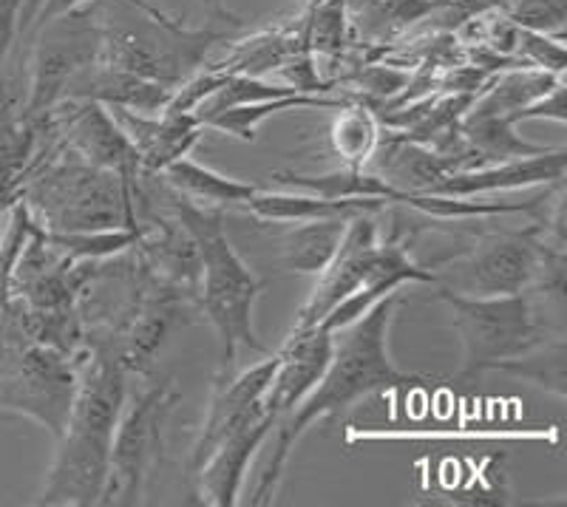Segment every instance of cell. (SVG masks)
Instances as JSON below:
<instances>
[{
	"mask_svg": "<svg viewBox=\"0 0 567 507\" xmlns=\"http://www.w3.org/2000/svg\"><path fill=\"white\" fill-rule=\"evenodd\" d=\"M278 425V420L270 412H265L261 417L250 420L247 425H241L239 431H233L230 437L213 451L205 459L199 470H196L190 479L196 485V496L199 501L213 507H233L239 505L241 488H245L247 470H250L252 456L261 445L270 439L272 428Z\"/></svg>",
	"mask_w": 567,
	"mask_h": 507,
	"instance_id": "obj_15",
	"label": "cell"
},
{
	"mask_svg": "<svg viewBox=\"0 0 567 507\" xmlns=\"http://www.w3.org/2000/svg\"><path fill=\"white\" fill-rule=\"evenodd\" d=\"M565 165L567 151L548 148L542 151V154L523 156V159L468 167V170H454V174L445 176L432 193H440V196H460V199H474V196H488V193L559 185V182H565Z\"/></svg>",
	"mask_w": 567,
	"mask_h": 507,
	"instance_id": "obj_17",
	"label": "cell"
},
{
	"mask_svg": "<svg viewBox=\"0 0 567 507\" xmlns=\"http://www.w3.org/2000/svg\"><path fill=\"white\" fill-rule=\"evenodd\" d=\"M276 354V372L261 397V408L281 423V417H287L327 372L332 358V332L321 327L290 332Z\"/></svg>",
	"mask_w": 567,
	"mask_h": 507,
	"instance_id": "obj_14",
	"label": "cell"
},
{
	"mask_svg": "<svg viewBox=\"0 0 567 507\" xmlns=\"http://www.w3.org/2000/svg\"><path fill=\"white\" fill-rule=\"evenodd\" d=\"M18 9H20V0H0V14L18 12Z\"/></svg>",
	"mask_w": 567,
	"mask_h": 507,
	"instance_id": "obj_34",
	"label": "cell"
},
{
	"mask_svg": "<svg viewBox=\"0 0 567 507\" xmlns=\"http://www.w3.org/2000/svg\"><path fill=\"white\" fill-rule=\"evenodd\" d=\"M398 303L400 289H394L374 303L369 312H363L358 321L332 332V358H329L327 372L318 380L316 389L276 425V445H272L265 470L258 476L250 505L261 507L276 501L278 485L287 474L292 451L312 425L341 417L354 403H361L372 394L417 383L414 374L400 372L394 366L392 354H389V332H392Z\"/></svg>",
	"mask_w": 567,
	"mask_h": 507,
	"instance_id": "obj_1",
	"label": "cell"
},
{
	"mask_svg": "<svg viewBox=\"0 0 567 507\" xmlns=\"http://www.w3.org/2000/svg\"><path fill=\"white\" fill-rule=\"evenodd\" d=\"M247 210L261 221H312L332 219V216H354V213H383L389 207L386 199H321L316 193H252L245 201Z\"/></svg>",
	"mask_w": 567,
	"mask_h": 507,
	"instance_id": "obj_20",
	"label": "cell"
},
{
	"mask_svg": "<svg viewBox=\"0 0 567 507\" xmlns=\"http://www.w3.org/2000/svg\"><path fill=\"white\" fill-rule=\"evenodd\" d=\"M78 392V354L29 338L0 354V412L27 414L54 439L65 431Z\"/></svg>",
	"mask_w": 567,
	"mask_h": 507,
	"instance_id": "obj_9",
	"label": "cell"
},
{
	"mask_svg": "<svg viewBox=\"0 0 567 507\" xmlns=\"http://www.w3.org/2000/svg\"><path fill=\"white\" fill-rule=\"evenodd\" d=\"M449 0H347L349 27L363 38L383 40L406 29L414 20L432 14Z\"/></svg>",
	"mask_w": 567,
	"mask_h": 507,
	"instance_id": "obj_26",
	"label": "cell"
},
{
	"mask_svg": "<svg viewBox=\"0 0 567 507\" xmlns=\"http://www.w3.org/2000/svg\"><path fill=\"white\" fill-rule=\"evenodd\" d=\"M179 403L174 380L148 383L125 397L111 439L109 482L100 505H142L145 485L154 476L165 445V425Z\"/></svg>",
	"mask_w": 567,
	"mask_h": 507,
	"instance_id": "obj_7",
	"label": "cell"
},
{
	"mask_svg": "<svg viewBox=\"0 0 567 507\" xmlns=\"http://www.w3.org/2000/svg\"><path fill=\"white\" fill-rule=\"evenodd\" d=\"M43 116L65 148L83 156L91 165L114 170L131 182L142 174L134 142L105 105L94 100H60Z\"/></svg>",
	"mask_w": 567,
	"mask_h": 507,
	"instance_id": "obj_11",
	"label": "cell"
},
{
	"mask_svg": "<svg viewBox=\"0 0 567 507\" xmlns=\"http://www.w3.org/2000/svg\"><path fill=\"white\" fill-rule=\"evenodd\" d=\"M128 397L125 366L103 343H91L78 358V392L69 423L58 437V454L34 505H100L109 482L111 439Z\"/></svg>",
	"mask_w": 567,
	"mask_h": 507,
	"instance_id": "obj_2",
	"label": "cell"
},
{
	"mask_svg": "<svg viewBox=\"0 0 567 507\" xmlns=\"http://www.w3.org/2000/svg\"><path fill=\"white\" fill-rule=\"evenodd\" d=\"M168 210L182 221L202 256V276L196 301H199L202 315L210 323L216 338H219V377L230 374L241 349L256 354H270V349L258 341L256 327H252V312L261 296V281L256 272L245 263V258L236 252L230 238L225 232V216L221 210L196 205L194 199H185L168 185Z\"/></svg>",
	"mask_w": 567,
	"mask_h": 507,
	"instance_id": "obj_3",
	"label": "cell"
},
{
	"mask_svg": "<svg viewBox=\"0 0 567 507\" xmlns=\"http://www.w3.org/2000/svg\"><path fill=\"white\" fill-rule=\"evenodd\" d=\"M565 83L561 85H556L554 91H550V94H545L542 96V100H536V103H530V105H525V108H519V111H514V114L508 116L511 123H525V120H554V123H559V125H565V116H567V111H565Z\"/></svg>",
	"mask_w": 567,
	"mask_h": 507,
	"instance_id": "obj_32",
	"label": "cell"
},
{
	"mask_svg": "<svg viewBox=\"0 0 567 507\" xmlns=\"http://www.w3.org/2000/svg\"><path fill=\"white\" fill-rule=\"evenodd\" d=\"M136 236H140L136 227H116V230L97 232H45V241L71 261H109L131 250Z\"/></svg>",
	"mask_w": 567,
	"mask_h": 507,
	"instance_id": "obj_29",
	"label": "cell"
},
{
	"mask_svg": "<svg viewBox=\"0 0 567 507\" xmlns=\"http://www.w3.org/2000/svg\"><path fill=\"white\" fill-rule=\"evenodd\" d=\"M58 136V134H54ZM49 159L32 162L23 199L45 232H97L136 227L134 182L114 170L91 165L83 156L58 145Z\"/></svg>",
	"mask_w": 567,
	"mask_h": 507,
	"instance_id": "obj_4",
	"label": "cell"
},
{
	"mask_svg": "<svg viewBox=\"0 0 567 507\" xmlns=\"http://www.w3.org/2000/svg\"><path fill=\"white\" fill-rule=\"evenodd\" d=\"M378 213H354L349 216L347 230H343L341 247H338L336 258L327 270L318 276L312 296L298 312L292 332H303V329L321 327L323 318L352 292H358L372 263V252L381 241V230H378Z\"/></svg>",
	"mask_w": 567,
	"mask_h": 507,
	"instance_id": "obj_13",
	"label": "cell"
},
{
	"mask_svg": "<svg viewBox=\"0 0 567 507\" xmlns=\"http://www.w3.org/2000/svg\"><path fill=\"white\" fill-rule=\"evenodd\" d=\"M103 29H100L97 0L71 9L49 20L34 32L32 69H29V96L23 103V120H38L63 100L65 85L100 60Z\"/></svg>",
	"mask_w": 567,
	"mask_h": 507,
	"instance_id": "obj_10",
	"label": "cell"
},
{
	"mask_svg": "<svg viewBox=\"0 0 567 507\" xmlns=\"http://www.w3.org/2000/svg\"><path fill=\"white\" fill-rule=\"evenodd\" d=\"M499 372H511L516 377L528 380V383L539 385L545 392L565 397L567 389V343L565 338H550L542 346L530 349V352L519 354L514 360H505Z\"/></svg>",
	"mask_w": 567,
	"mask_h": 507,
	"instance_id": "obj_28",
	"label": "cell"
},
{
	"mask_svg": "<svg viewBox=\"0 0 567 507\" xmlns=\"http://www.w3.org/2000/svg\"><path fill=\"white\" fill-rule=\"evenodd\" d=\"M109 111L134 142L142 174H162L176 159L190 156L196 142L205 136L199 116L187 111H162V114H136L128 108Z\"/></svg>",
	"mask_w": 567,
	"mask_h": 507,
	"instance_id": "obj_16",
	"label": "cell"
},
{
	"mask_svg": "<svg viewBox=\"0 0 567 507\" xmlns=\"http://www.w3.org/2000/svg\"><path fill=\"white\" fill-rule=\"evenodd\" d=\"M565 83V74H554L545 69H508L505 74L494 80L483 94L474 96L468 114H496V116H511L514 111L525 108V105L536 103L545 94Z\"/></svg>",
	"mask_w": 567,
	"mask_h": 507,
	"instance_id": "obj_23",
	"label": "cell"
},
{
	"mask_svg": "<svg viewBox=\"0 0 567 507\" xmlns=\"http://www.w3.org/2000/svg\"><path fill=\"white\" fill-rule=\"evenodd\" d=\"M437 298L452 309L454 329L463 341V380L494 372L505 360L519 358L550 338H565V332L545 321L528 289L516 296L477 298L443 287Z\"/></svg>",
	"mask_w": 567,
	"mask_h": 507,
	"instance_id": "obj_6",
	"label": "cell"
},
{
	"mask_svg": "<svg viewBox=\"0 0 567 507\" xmlns=\"http://www.w3.org/2000/svg\"><path fill=\"white\" fill-rule=\"evenodd\" d=\"M276 363L278 354L270 352L265 354V360L252 363L245 372L221 374L216 389H213L205 423H202L194 448H190V456H187V470H190V476L205 465L207 456L219 448L233 431H239L241 425H247L250 420L265 414L261 397H265L267 385H270Z\"/></svg>",
	"mask_w": 567,
	"mask_h": 507,
	"instance_id": "obj_12",
	"label": "cell"
},
{
	"mask_svg": "<svg viewBox=\"0 0 567 507\" xmlns=\"http://www.w3.org/2000/svg\"><path fill=\"white\" fill-rule=\"evenodd\" d=\"M565 276V247H554L542 236V225L528 230L488 232L460 261L454 289L460 296H516L545 278Z\"/></svg>",
	"mask_w": 567,
	"mask_h": 507,
	"instance_id": "obj_8",
	"label": "cell"
},
{
	"mask_svg": "<svg viewBox=\"0 0 567 507\" xmlns=\"http://www.w3.org/2000/svg\"><path fill=\"white\" fill-rule=\"evenodd\" d=\"M347 105L341 96H327V94H290L278 96V100H265V103H250V105H233V108L216 111V114L199 120L205 131H219V134L236 136L241 142H256L258 128L270 120V116L284 114V111L296 108H341Z\"/></svg>",
	"mask_w": 567,
	"mask_h": 507,
	"instance_id": "obj_22",
	"label": "cell"
},
{
	"mask_svg": "<svg viewBox=\"0 0 567 507\" xmlns=\"http://www.w3.org/2000/svg\"><path fill=\"white\" fill-rule=\"evenodd\" d=\"M162 179L168 182L176 193H182L185 199L207 201V205H219V207H233V205H245L252 193H258L261 187L252 185V182L233 179V176L219 174L213 167L199 165L190 156H182L174 165H168L162 170Z\"/></svg>",
	"mask_w": 567,
	"mask_h": 507,
	"instance_id": "obj_24",
	"label": "cell"
},
{
	"mask_svg": "<svg viewBox=\"0 0 567 507\" xmlns=\"http://www.w3.org/2000/svg\"><path fill=\"white\" fill-rule=\"evenodd\" d=\"M494 9L519 29L565 38L567 0H494Z\"/></svg>",
	"mask_w": 567,
	"mask_h": 507,
	"instance_id": "obj_30",
	"label": "cell"
},
{
	"mask_svg": "<svg viewBox=\"0 0 567 507\" xmlns=\"http://www.w3.org/2000/svg\"><path fill=\"white\" fill-rule=\"evenodd\" d=\"M347 221L349 216L296 221L281 238L284 267L292 272H301V276H321L336 258L338 247H341Z\"/></svg>",
	"mask_w": 567,
	"mask_h": 507,
	"instance_id": "obj_21",
	"label": "cell"
},
{
	"mask_svg": "<svg viewBox=\"0 0 567 507\" xmlns=\"http://www.w3.org/2000/svg\"><path fill=\"white\" fill-rule=\"evenodd\" d=\"M514 54L516 58H523V63L530 65V69H545V71H554V74H565V65H567L565 38L530 32V29H519Z\"/></svg>",
	"mask_w": 567,
	"mask_h": 507,
	"instance_id": "obj_31",
	"label": "cell"
},
{
	"mask_svg": "<svg viewBox=\"0 0 567 507\" xmlns=\"http://www.w3.org/2000/svg\"><path fill=\"white\" fill-rule=\"evenodd\" d=\"M409 281L437 283L440 276L432 270H425V267H420L417 261H412L406 245H400V241H378L361 289L352 292L349 298H343V301L323 318L321 329L338 332V329L349 327V323L358 321L363 312H369L381 298H386L389 292H394V289H400Z\"/></svg>",
	"mask_w": 567,
	"mask_h": 507,
	"instance_id": "obj_18",
	"label": "cell"
},
{
	"mask_svg": "<svg viewBox=\"0 0 567 507\" xmlns=\"http://www.w3.org/2000/svg\"><path fill=\"white\" fill-rule=\"evenodd\" d=\"M103 52L100 60L145 80L176 89L202 69L213 45L227 38L216 29H187L145 0H97Z\"/></svg>",
	"mask_w": 567,
	"mask_h": 507,
	"instance_id": "obj_5",
	"label": "cell"
},
{
	"mask_svg": "<svg viewBox=\"0 0 567 507\" xmlns=\"http://www.w3.org/2000/svg\"><path fill=\"white\" fill-rule=\"evenodd\" d=\"M367 167H372V174L381 176L398 193H432L445 176L457 170V159L409 136H381V145Z\"/></svg>",
	"mask_w": 567,
	"mask_h": 507,
	"instance_id": "obj_19",
	"label": "cell"
},
{
	"mask_svg": "<svg viewBox=\"0 0 567 507\" xmlns=\"http://www.w3.org/2000/svg\"><path fill=\"white\" fill-rule=\"evenodd\" d=\"M272 179L281 187H292V190L316 193L321 199H386L389 205L394 201L398 190L389 187L381 176H374L367 167H347L332 170V174L307 176L296 174V170H281Z\"/></svg>",
	"mask_w": 567,
	"mask_h": 507,
	"instance_id": "obj_25",
	"label": "cell"
},
{
	"mask_svg": "<svg viewBox=\"0 0 567 507\" xmlns=\"http://www.w3.org/2000/svg\"><path fill=\"white\" fill-rule=\"evenodd\" d=\"M332 151L347 167H367L381 145V123L367 105H341L336 123L329 128Z\"/></svg>",
	"mask_w": 567,
	"mask_h": 507,
	"instance_id": "obj_27",
	"label": "cell"
},
{
	"mask_svg": "<svg viewBox=\"0 0 567 507\" xmlns=\"http://www.w3.org/2000/svg\"><path fill=\"white\" fill-rule=\"evenodd\" d=\"M14 40H18V12L0 14V63L14 45Z\"/></svg>",
	"mask_w": 567,
	"mask_h": 507,
	"instance_id": "obj_33",
	"label": "cell"
}]
</instances>
